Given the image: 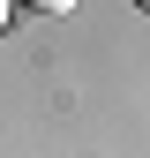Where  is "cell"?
Instances as JSON below:
<instances>
[{"instance_id": "obj_1", "label": "cell", "mask_w": 150, "mask_h": 158, "mask_svg": "<svg viewBox=\"0 0 150 158\" xmlns=\"http://www.w3.org/2000/svg\"><path fill=\"white\" fill-rule=\"evenodd\" d=\"M15 8H23V15H68L75 0H15Z\"/></svg>"}, {"instance_id": "obj_2", "label": "cell", "mask_w": 150, "mask_h": 158, "mask_svg": "<svg viewBox=\"0 0 150 158\" xmlns=\"http://www.w3.org/2000/svg\"><path fill=\"white\" fill-rule=\"evenodd\" d=\"M135 8H143V15H150V0H135Z\"/></svg>"}, {"instance_id": "obj_3", "label": "cell", "mask_w": 150, "mask_h": 158, "mask_svg": "<svg viewBox=\"0 0 150 158\" xmlns=\"http://www.w3.org/2000/svg\"><path fill=\"white\" fill-rule=\"evenodd\" d=\"M0 15H8V0H0Z\"/></svg>"}]
</instances>
